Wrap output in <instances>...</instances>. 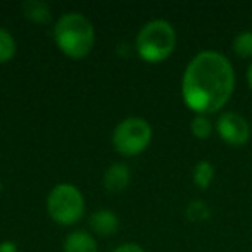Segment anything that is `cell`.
<instances>
[{"label": "cell", "mask_w": 252, "mask_h": 252, "mask_svg": "<svg viewBox=\"0 0 252 252\" xmlns=\"http://www.w3.org/2000/svg\"><path fill=\"white\" fill-rule=\"evenodd\" d=\"M235 92V69L230 59L218 50L195 54L182 78V97L195 114L221 111Z\"/></svg>", "instance_id": "obj_1"}, {"label": "cell", "mask_w": 252, "mask_h": 252, "mask_svg": "<svg viewBox=\"0 0 252 252\" xmlns=\"http://www.w3.org/2000/svg\"><path fill=\"white\" fill-rule=\"evenodd\" d=\"M54 40L69 59H85L95 45V28L87 16L67 12L54 25Z\"/></svg>", "instance_id": "obj_2"}, {"label": "cell", "mask_w": 252, "mask_h": 252, "mask_svg": "<svg viewBox=\"0 0 252 252\" xmlns=\"http://www.w3.org/2000/svg\"><path fill=\"white\" fill-rule=\"evenodd\" d=\"M176 47V32L171 23L154 19L145 23L135 40V49L142 61L158 64L166 61Z\"/></svg>", "instance_id": "obj_3"}, {"label": "cell", "mask_w": 252, "mask_h": 252, "mask_svg": "<svg viewBox=\"0 0 252 252\" xmlns=\"http://www.w3.org/2000/svg\"><path fill=\"white\" fill-rule=\"evenodd\" d=\"M47 213L61 226H73L85 213V197L71 183H59L47 197Z\"/></svg>", "instance_id": "obj_4"}, {"label": "cell", "mask_w": 252, "mask_h": 252, "mask_svg": "<svg viewBox=\"0 0 252 252\" xmlns=\"http://www.w3.org/2000/svg\"><path fill=\"white\" fill-rule=\"evenodd\" d=\"M152 140V126L147 119L126 118L119 121L112 133V145L116 152L123 158H133L138 156L149 147Z\"/></svg>", "instance_id": "obj_5"}, {"label": "cell", "mask_w": 252, "mask_h": 252, "mask_svg": "<svg viewBox=\"0 0 252 252\" xmlns=\"http://www.w3.org/2000/svg\"><path fill=\"white\" fill-rule=\"evenodd\" d=\"M214 128L221 140L231 147H242L251 140V125L244 116L235 111L221 112Z\"/></svg>", "instance_id": "obj_6"}, {"label": "cell", "mask_w": 252, "mask_h": 252, "mask_svg": "<svg viewBox=\"0 0 252 252\" xmlns=\"http://www.w3.org/2000/svg\"><path fill=\"white\" fill-rule=\"evenodd\" d=\"M131 182V171L125 162H114L104 171L102 185L109 193H119L128 189Z\"/></svg>", "instance_id": "obj_7"}, {"label": "cell", "mask_w": 252, "mask_h": 252, "mask_svg": "<svg viewBox=\"0 0 252 252\" xmlns=\"http://www.w3.org/2000/svg\"><path fill=\"white\" fill-rule=\"evenodd\" d=\"M88 226H90L94 235H98V237H111V235L118 233L119 218H118V214L109 209H98L90 216Z\"/></svg>", "instance_id": "obj_8"}, {"label": "cell", "mask_w": 252, "mask_h": 252, "mask_svg": "<svg viewBox=\"0 0 252 252\" xmlns=\"http://www.w3.org/2000/svg\"><path fill=\"white\" fill-rule=\"evenodd\" d=\"M64 252H98L97 242L92 233L85 230H74L64 238Z\"/></svg>", "instance_id": "obj_9"}, {"label": "cell", "mask_w": 252, "mask_h": 252, "mask_svg": "<svg viewBox=\"0 0 252 252\" xmlns=\"http://www.w3.org/2000/svg\"><path fill=\"white\" fill-rule=\"evenodd\" d=\"M21 11L23 16L35 25H49L52 21L50 7L43 0H26L21 4Z\"/></svg>", "instance_id": "obj_10"}, {"label": "cell", "mask_w": 252, "mask_h": 252, "mask_svg": "<svg viewBox=\"0 0 252 252\" xmlns=\"http://www.w3.org/2000/svg\"><path fill=\"white\" fill-rule=\"evenodd\" d=\"M192 180H193V185L197 187L199 190H206L211 187L214 180V166L213 162L209 161H199L193 168V173H192Z\"/></svg>", "instance_id": "obj_11"}, {"label": "cell", "mask_w": 252, "mask_h": 252, "mask_svg": "<svg viewBox=\"0 0 252 252\" xmlns=\"http://www.w3.org/2000/svg\"><path fill=\"white\" fill-rule=\"evenodd\" d=\"M190 131L197 140H207L213 135L214 125L209 116L206 114H195L190 121Z\"/></svg>", "instance_id": "obj_12"}, {"label": "cell", "mask_w": 252, "mask_h": 252, "mask_svg": "<svg viewBox=\"0 0 252 252\" xmlns=\"http://www.w3.org/2000/svg\"><path fill=\"white\" fill-rule=\"evenodd\" d=\"M185 216L192 223H202V221H207L211 218V209L206 200L195 199L192 202H189V206L185 209Z\"/></svg>", "instance_id": "obj_13"}, {"label": "cell", "mask_w": 252, "mask_h": 252, "mask_svg": "<svg viewBox=\"0 0 252 252\" xmlns=\"http://www.w3.org/2000/svg\"><path fill=\"white\" fill-rule=\"evenodd\" d=\"M231 49H233V52L237 54L240 59L252 61V32L251 30H245V32L238 33L233 38Z\"/></svg>", "instance_id": "obj_14"}, {"label": "cell", "mask_w": 252, "mask_h": 252, "mask_svg": "<svg viewBox=\"0 0 252 252\" xmlns=\"http://www.w3.org/2000/svg\"><path fill=\"white\" fill-rule=\"evenodd\" d=\"M16 56V40L5 28H0V64L9 63Z\"/></svg>", "instance_id": "obj_15"}, {"label": "cell", "mask_w": 252, "mask_h": 252, "mask_svg": "<svg viewBox=\"0 0 252 252\" xmlns=\"http://www.w3.org/2000/svg\"><path fill=\"white\" fill-rule=\"evenodd\" d=\"M112 252H145L144 249L138 244H133V242H128V244H121L114 249Z\"/></svg>", "instance_id": "obj_16"}, {"label": "cell", "mask_w": 252, "mask_h": 252, "mask_svg": "<svg viewBox=\"0 0 252 252\" xmlns=\"http://www.w3.org/2000/svg\"><path fill=\"white\" fill-rule=\"evenodd\" d=\"M0 252H18V245L12 240H5L0 244Z\"/></svg>", "instance_id": "obj_17"}, {"label": "cell", "mask_w": 252, "mask_h": 252, "mask_svg": "<svg viewBox=\"0 0 252 252\" xmlns=\"http://www.w3.org/2000/svg\"><path fill=\"white\" fill-rule=\"evenodd\" d=\"M245 80H247V87L252 90V63L249 64V67H247V73H245Z\"/></svg>", "instance_id": "obj_18"}, {"label": "cell", "mask_w": 252, "mask_h": 252, "mask_svg": "<svg viewBox=\"0 0 252 252\" xmlns=\"http://www.w3.org/2000/svg\"><path fill=\"white\" fill-rule=\"evenodd\" d=\"M0 192H2V182H0Z\"/></svg>", "instance_id": "obj_19"}]
</instances>
